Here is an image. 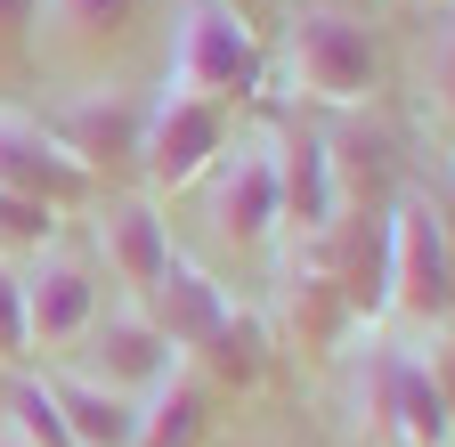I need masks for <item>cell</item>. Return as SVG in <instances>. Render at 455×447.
<instances>
[{"label": "cell", "instance_id": "4fadbf2b", "mask_svg": "<svg viewBox=\"0 0 455 447\" xmlns=\"http://www.w3.org/2000/svg\"><path fill=\"white\" fill-rule=\"evenodd\" d=\"M139 309H147V317L171 333V350H180V358H196V350L212 342V333L228 325V309H236V301H228V293L212 285V276H204L188 252H171V260H163V276L139 293Z\"/></svg>", "mask_w": 455, "mask_h": 447}, {"label": "cell", "instance_id": "9c48e42d", "mask_svg": "<svg viewBox=\"0 0 455 447\" xmlns=\"http://www.w3.org/2000/svg\"><path fill=\"white\" fill-rule=\"evenodd\" d=\"M180 366V350H171V333L139 309V301H114L98 309V325L82 333V350H74V374L106 382V390H123V399H147V390Z\"/></svg>", "mask_w": 455, "mask_h": 447}, {"label": "cell", "instance_id": "7c38bea8", "mask_svg": "<svg viewBox=\"0 0 455 447\" xmlns=\"http://www.w3.org/2000/svg\"><path fill=\"white\" fill-rule=\"evenodd\" d=\"M171 252H180V244H171V220L155 212V196H123V204L98 212V260H106V276H114L131 301L163 276Z\"/></svg>", "mask_w": 455, "mask_h": 447}, {"label": "cell", "instance_id": "5bb4252c", "mask_svg": "<svg viewBox=\"0 0 455 447\" xmlns=\"http://www.w3.org/2000/svg\"><path fill=\"white\" fill-rule=\"evenodd\" d=\"M41 390H49V407H57L74 447H131L139 439V399H123V390H106L74 366H41Z\"/></svg>", "mask_w": 455, "mask_h": 447}, {"label": "cell", "instance_id": "ffe728a7", "mask_svg": "<svg viewBox=\"0 0 455 447\" xmlns=\"http://www.w3.org/2000/svg\"><path fill=\"white\" fill-rule=\"evenodd\" d=\"M9 423H17V431H25L33 447H74V439H66V423H57V407H49V390H41V382H25L17 399H9Z\"/></svg>", "mask_w": 455, "mask_h": 447}, {"label": "cell", "instance_id": "30bf717a", "mask_svg": "<svg viewBox=\"0 0 455 447\" xmlns=\"http://www.w3.org/2000/svg\"><path fill=\"white\" fill-rule=\"evenodd\" d=\"M82 196H90V172L49 139V123L25 115V106H0V204L57 212V204H82Z\"/></svg>", "mask_w": 455, "mask_h": 447}, {"label": "cell", "instance_id": "603a6c76", "mask_svg": "<svg viewBox=\"0 0 455 447\" xmlns=\"http://www.w3.org/2000/svg\"><path fill=\"white\" fill-rule=\"evenodd\" d=\"M228 9H236V17H260V9H276V0H228Z\"/></svg>", "mask_w": 455, "mask_h": 447}, {"label": "cell", "instance_id": "6da1fadb", "mask_svg": "<svg viewBox=\"0 0 455 447\" xmlns=\"http://www.w3.org/2000/svg\"><path fill=\"white\" fill-rule=\"evenodd\" d=\"M350 415L366 447H455V407L439 358L407 350V342H374L350 374Z\"/></svg>", "mask_w": 455, "mask_h": 447}, {"label": "cell", "instance_id": "7a4b0ae2", "mask_svg": "<svg viewBox=\"0 0 455 447\" xmlns=\"http://www.w3.org/2000/svg\"><path fill=\"white\" fill-rule=\"evenodd\" d=\"M382 309L407 325L455 317V244L431 196H398L382 212Z\"/></svg>", "mask_w": 455, "mask_h": 447}, {"label": "cell", "instance_id": "44dd1931", "mask_svg": "<svg viewBox=\"0 0 455 447\" xmlns=\"http://www.w3.org/2000/svg\"><path fill=\"white\" fill-rule=\"evenodd\" d=\"M0 358H25V268L0 260Z\"/></svg>", "mask_w": 455, "mask_h": 447}, {"label": "cell", "instance_id": "ba28073f", "mask_svg": "<svg viewBox=\"0 0 455 447\" xmlns=\"http://www.w3.org/2000/svg\"><path fill=\"white\" fill-rule=\"evenodd\" d=\"M49 139L66 147L82 172H139V139H147V98L123 82H90L49 115Z\"/></svg>", "mask_w": 455, "mask_h": 447}, {"label": "cell", "instance_id": "7402d4cb", "mask_svg": "<svg viewBox=\"0 0 455 447\" xmlns=\"http://www.w3.org/2000/svg\"><path fill=\"white\" fill-rule=\"evenodd\" d=\"M0 447H33V439H25V431H17L9 415H0Z\"/></svg>", "mask_w": 455, "mask_h": 447}, {"label": "cell", "instance_id": "2e32d148", "mask_svg": "<svg viewBox=\"0 0 455 447\" xmlns=\"http://www.w3.org/2000/svg\"><path fill=\"white\" fill-rule=\"evenodd\" d=\"M188 366H196L212 390H252V382L268 374V325H260L252 309H228V325L212 333Z\"/></svg>", "mask_w": 455, "mask_h": 447}, {"label": "cell", "instance_id": "d6986e66", "mask_svg": "<svg viewBox=\"0 0 455 447\" xmlns=\"http://www.w3.org/2000/svg\"><path fill=\"white\" fill-rule=\"evenodd\" d=\"M33 25H41V0H0V82L25 74V58H33Z\"/></svg>", "mask_w": 455, "mask_h": 447}, {"label": "cell", "instance_id": "8fae6325", "mask_svg": "<svg viewBox=\"0 0 455 447\" xmlns=\"http://www.w3.org/2000/svg\"><path fill=\"white\" fill-rule=\"evenodd\" d=\"M268 147H276L284 228H293L301 244H325V228H333V155H325V139L301 131V123H284V131H268Z\"/></svg>", "mask_w": 455, "mask_h": 447}, {"label": "cell", "instance_id": "3957f363", "mask_svg": "<svg viewBox=\"0 0 455 447\" xmlns=\"http://www.w3.org/2000/svg\"><path fill=\"white\" fill-rule=\"evenodd\" d=\"M284 74H293V90L317 98V106H366L374 82H382L374 25L358 9L309 0V9H293V25H284Z\"/></svg>", "mask_w": 455, "mask_h": 447}, {"label": "cell", "instance_id": "e0dca14e", "mask_svg": "<svg viewBox=\"0 0 455 447\" xmlns=\"http://www.w3.org/2000/svg\"><path fill=\"white\" fill-rule=\"evenodd\" d=\"M41 17L57 25V49H114L131 33L139 0H41Z\"/></svg>", "mask_w": 455, "mask_h": 447}, {"label": "cell", "instance_id": "ac0fdd59", "mask_svg": "<svg viewBox=\"0 0 455 447\" xmlns=\"http://www.w3.org/2000/svg\"><path fill=\"white\" fill-rule=\"evenodd\" d=\"M423 98L439 123H455V17H439V33L423 49Z\"/></svg>", "mask_w": 455, "mask_h": 447}, {"label": "cell", "instance_id": "277c9868", "mask_svg": "<svg viewBox=\"0 0 455 447\" xmlns=\"http://www.w3.org/2000/svg\"><path fill=\"white\" fill-rule=\"evenodd\" d=\"M228 139H236V106L163 82L147 98V139H139V180H147V196H188V188H204V172L228 155Z\"/></svg>", "mask_w": 455, "mask_h": 447}, {"label": "cell", "instance_id": "8992f818", "mask_svg": "<svg viewBox=\"0 0 455 447\" xmlns=\"http://www.w3.org/2000/svg\"><path fill=\"white\" fill-rule=\"evenodd\" d=\"M204 204H212V228H220L228 244H244V252H260V244L284 228V196H276V147H268V131L228 139V155L204 172Z\"/></svg>", "mask_w": 455, "mask_h": 447}, {"label": "cell", "instance_id": "9a60e30c", "mask_svg": "<svg viewBox=\"0 0 455 447\" xmlns=\"http://www.w3.org/2000/svg\"><path fill=\"white\" fill-rule=\"evenodd\" d=\"M204 439H212V382L180 358L139 399V439L131 447H204Z\"/></svg>", "mask_w": 455, "mask_h": 447}, {"label": "cell", "instance_id": "5b68a950", "mask_svg": "<svg viewBox=\"0 0 455 447\" xmlns=\"http://www.w3.org/2000/svg\"><path fill=\"white\" fill-rule=\"evenodd\" d=\"M268 74L260 58V25L236 17L228 0H180V33H171V90H196V98H220L236 106L252 98Z\"/></svg>", "mask_w": 455, "mask_h": 447}, {"label": "cell", "instance_id": "52a82bcc", "mask_svg": "<svg viewBox=\"0 0 455 447\" xmlns=\"http://www.w3.org/2000/svg\"><path fill=\"white\" fill-rule=\"evenodd\" d=\"M106 309V285H98V260H82L74 244H49L33 268H25V358H57L74 350L82 333L98 325Z\"/></svg>", "mask_w": 455, "mask_h": 447}]
</instances>
